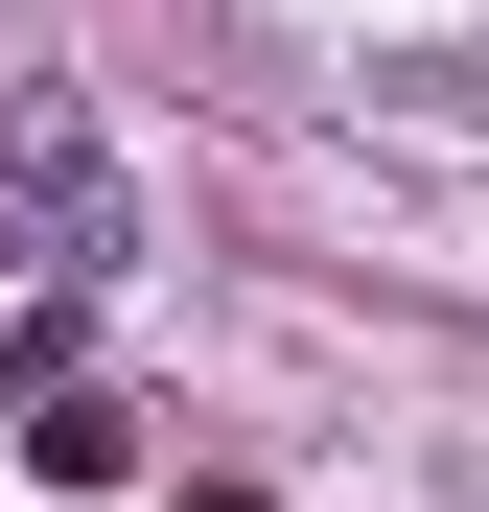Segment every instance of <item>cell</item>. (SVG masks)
<instances>
[{
	"instance_id": "2",
	"label": "cell",
	"mask_w": 489,
	"mask_h": 512,
	"mask_svg": "<svg viewBox=\"0 0 489 512\" xmlns=\"http://www.w3.org/2000/svg\"><path fill=\"white\" fill-rule=\"evenodd\" d=\"M24 466H47L70 512H94V489H140V396H117L94 350H70V303L24 326Z\"/></svg>"
},
{
	"instance_id": "1",
	"label": "cell",
	"mask_w": 489,
	"mask_h": 512,
	"mask_svg": "<svg viewBox=\"0 0 489 512\" xmlns=\"http://www.w3.org/2000/svg\"><path fill=\"white\" fill-rule=\"evenodd\" d=\"M0 256H24V303H94L140 256V187H117V140L70 94H0Z\"/></svg>"
}]
</instances>
